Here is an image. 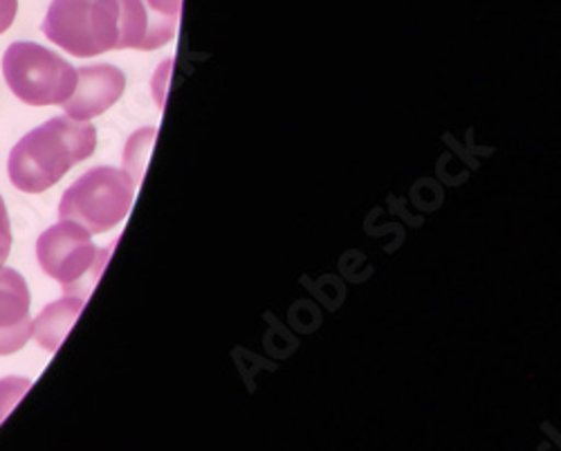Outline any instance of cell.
<instances>
[{
    "label": "cell",
    "instance_id": "6da1fadb",
    "mask_svg": "<svg viewBox=\"0 0 561 451\" xmlns=\"http://www.w3.org/2000/svg\"><path fill=\"white\" fill-rule=\"evenodd\" d=\"M41 30L79 59L111 50L149 53V16L142 0H53Z\"/></svg>",
    "mask_w": 561,
    "mask_h": 451
},
{
    "label": "cell",
    "instance_id": "52a82bcc",
    "mask_svg": "<svg viewBox=\"0 0 561 451\" xmlns=\"http://www.w3.org/2000/svg\"><path fill=\"white\" fill-rule=\"evenodd\" d=\"M30 288L14 267H0V357L19 352L32 337Z\"/></svg>",
    "mask_w": 561,
    "mask_h": 451
},
{
    "label": "cell",
    "instance_id": "277c9868",
    "mask_svg": "<svg viewBox=\"0 0 561 451\" xmlns=\"http://www.w3.org/2000/svg\"><path fill=\"white\" fill-rule=\"evenodd\" d=\"M135 183L124 169L95 166L85 171L61 198V220L77 222L90 234H104L119 224L133 205Z\"/></svg>",
    "mask_w": 561,
    "mask_h": 451
},
{
    "label": "cell",
    "instance_id": "5b68a950",
    "mask_svg": "<svg viewBox=\"0 0 561 451\" xmlns=\"http://www.w3.org/2000/svg\"><path fill=\"white\" fill-rule=\"evenodd\" d=\"M3 74L12 93L27 106H64L77 88V68L32 41L10 45Z\"/></svg>",
    "mask_w": 561,
    "mask_h": 451
},
{
    "label": "cell",
    "instance_id": "7a4b0ae2",
    "mask_svg": "<svg viewBox=\"0 0 561 451\" xmlns=\"http://www.w3.org/2000/svg\"><path fill=\"white\" fill-rule=\"evenodd\" d=\"M98 149V128L68 115L53 117L30 130L14 144L8 162L10 180L19 192L43 194Z\"/></svg>",
    "mask_w": 561,
    "mask_h": 451
},
{
    "label": "cell",
    "instance_id": "7c38bea8",
    "mask_svg": "<svg viewBox=\"0 0 561 451\" xmlns=\"http://www.w3.org/2000/svg\"><path fill=\"white\" fill-rule=\"evenodd\" d=\"M19 14V0H0V34H5Z\"/></svg>",
    "mask_w": 561,
    "mask_h": 451
},
{
    "label": "cell",
    "instance_id": "30bf717a",
    "mask_svg": "<svg viewBox=\"0 0 561 451\" xmlns=\"http://www.w3.org/2000/svg\"><path fill=\"white\" fill-rule=\"evenodd\" d=\"M30 386H32V382L25 378L0 380V423L10 416V412L23 400V395Z\"/></svg>",
    "mask_w": 561,
    "mask_h": 451
},
{
    "label": "cell",
    "instance_id": "3957f363",
    "mask_svg": "<svg viewBox=\"0 0 561 451\" xmlns=\"http://www.w3.org/2000/svg\"><path fill=\"white\" fill-rule=\"evenodd\" d=\"M92 234L77 222L61 220L45 230L36 241V258L45 275L61 284L66 297L88 299L100 281L111 250H100L90 239Z\"/></svg>",
    "mask_w": 561,
    "mask_h": 451
},
{
    "label": "cell",
    "instance_id": "8fae6325",
    "mask_svg": "<svg viewBox=\"0 0 561 451\" xmlns=\"http://www.w3.org/2000/svg\"><path fill=\"white\" fill-rule=\"evenodd\" d=\"M12 252V222L8 216V207L3 196H0V267L5 265Z\"/></svg>",
    "mask_w": 561,
    "mask_h": 451
},
{
    "label": "cell",
    "instance_id": "ba28073f",
    "mask_svg": "<svg viewBox=\"0 0 561 451\" xmlns=\"http://www.w3.org/2000/svg\"><path fill=\"white\" fill-rule=\"evenodd\" d=\"M83 305L85 299L79 297H64L50 305H45L43 312L32 322V335L45 350L57 352L81 314Z\"/></svg>",
    "mask_w": 561,
    "mask_h": 451
},
{
    "label": "cell",
    "instance_id": "9c48e42d",
    "mask_svg": "<svg viewBox=\"0 0 561 451\" xmlns=\"http://www.w3.org/2000/svg\"><path fill=\"white\" fill-rule=\"evenodd\" d=\"M149 16V53L167 45L180 23L182 0H142Z\"/></svg>",
    "mask_w": 561,
    "mask_h": 451
},
{
    "label": "cell",
    "instance_id": "8992f818",
    "mask_svg": "<svg viewBox=\"0 0 561 451\" xmlns=\"http://www.w3.org/2000/svg\"><path fill=\"white\" fill-rule=\"evenodd\" d=\"M126 90V77L119 68L102 63L77 70V88L64 111L70 119L90 122L113 108Z\"/></svg>",
    "mask_w": 561,
    "mask_h": 451
}]
</instances>
